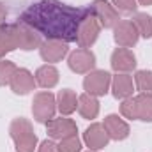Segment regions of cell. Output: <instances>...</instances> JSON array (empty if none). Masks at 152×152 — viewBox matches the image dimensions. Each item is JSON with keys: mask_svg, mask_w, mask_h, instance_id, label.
Instances as JSON below:
<instances>
[{"mask_svg": "<svg viewBox=\"0 0 152 152\" xmlns=\"http://www.w3.org/2000/svg\"><path fill=\"white\" fill-rule=\"evenodd\" d=\"M99 99L90 94H81L78 97V113L81 115L85 120H94L99 115Z\"/></svg>", "mask_w": 152, "mask_h": 152, "instance_id": "cell-20", "label": "cell"}, {"mask_svg": "<svg viewBox=\"0 0 152 152\" xmlns=\"http://www.w3.org/2000/svg\"><path fill=\"white\" fill-rule=\"evenodd\" d=\"M112 96L115 99H127L133 96V90H134V80L129 73H115L112 76Z\"/></svg>", "mask_w": 152, "mask_h": 152, "instance_id": "cell-16", "label": "cell"}, {"mask_svg": "<svg viewBox=\"0 0 152 152\" xmlns=\"http://www.w3.org/2000/svg\"><path fill=\"white\" fill-rule=\"evenodd\" d=\"M131 21L134 23L140 37L143 39H151L152 37V16L147 12H134Z\"/></svg>", "mask_w": 152, "mask_h": 152, "instance_id": "cell-22", "label": "cell"}, {"mask_svg": "<svg viewBox=\"0 0 152 152\" xmlns=\"http://www.w3.org/2000/svg\"><path fill=\"white\" fill-rule=\"evenodd\" d=\"M110 140H115V142H122L126 140L129 134H131V127L129 124L124 120L122 115H117V113H110L104 117V122H103Z\"/></svg>", "mask_w": 152, "mask_h": 152, "instance_id": "cell-15", "label": "cell"}, {"mask_svg": "<svg viewBox=\"0 0 152 152\" xmlns=\"http://www.w3.org/2000/svg\"><path fill=\"white\" fill-rule=\"evenodd\" d=\"M78 94L73 88H62L57 94V110L60 112V115L69 117L71 113H75L78 110Z\"/></svg>", "mask_w": 152, "mask_h": 152, "instance_id": "cell-18", "label": "cell"}, {"mask_svg": "<svg viewBox=\"0 0 152 152\" xmlns=\"http://www.w3.org/2000/svg\"><path fill=\"white\" fill-rule=\"evenodd\" d=\"M136 55L129 48H115L110 57V66L115 73H131L136 69Z\"/></svg>", "mask_w": 152, "mask_h": 152, "instance_id": "cell-13", "label": "cell"}, {"mask_svg": "<svg viewBox=\"0 0 152 152\" xmlns=\"http://www.w3.org/2000/svg\"><path fill=\"white\" fill-rule=\"evenodd\" d=\"M99 32H101V25L90 7V11L87 12V16L81 20L80 27H78V34H76V44L80 48H90L94 46V42L99 37Z\"/></svg>", "mask_w": 152, "mask_h": 152, "instance_id": "cell-5", "label": "cell"}, {"mask_svg": "<svg viewBox=\"0 0 152 152\" xmlns=\"http://www.w3.org/2000/svg\"><path fill=\"white\" fill-rule=\"evenodd\" d=\"M34 76H36L37 87L44 88V90L53 88L58 83V80H60V73H58V69L53 64H44V66L37 67V71H36Z\"/></svg>", "mask_w": 152, "mask_h": 152, "instance_id": "cell-17", "label": "cell"}, {"mask_svg": "<svg viewBox=\"0 0 152 152\" xmlns=\"http://www.w3.org/2000/svg\"><path fill=\"white\" fill-rule=\"evenodd\" d=\"M90 11L88 7H73L60 0H39L28 5L20 21L30 25L46 39H62L66 42H76V34L81 20Z\"/></svg>", "mask_w": 152, "mask_h": 152, "instance_id": "cell-1", "label": "cell"}, {"mask_svg": "<svg viewBox=\"0 0 152 152\" xmlns=\"http://www.w3.org/2000/svg\"><path fill=\"white\" fill-rule=\"evenodd\" d=\"M138 39H140V34H138V30L131 20H120L113 27V41L120 48L131 50L133 46H136Z\"/></svg>", "mask_w": 152, "mask_h": 152, "instance_id": "cell-9", "label": "cell"}, {"mask_svg": "<svg viewBox=\"0 0 152 152\" xmlns=\"http://www.w3.org/2000/svg\"><path fill=\"white\" fill-rule=\"evenodd\" d=\"M11 140L14 142L16 152H34L37 149V134L34 131V126L25 117L12 118L9 126Z\"/></svg>", "mask_w": 152, "mask_h": 152, "instance_id": "cell-2", "label": "cell"}, {"mask_svg": "<svg viewBox=\"0 0 152 152\" xmlns=\"http://www.w3.org/2000/svg\"><path fill=\"white\" fill-rule=\"evenodd\" d=\"M39 55L46 64H57L69 55V46L62 39H44L39 46Z\"/></svg>", "mask_w": 152, "mask_h": 152, "instance_id": "cell-7", "label": "cell"}, {"mask_svg": "<svg viewBox=\"0 0 152 152\" xmlns=\"http://www.w3.org/2000/svg\"><path fill=\"white\" fill-rule=\"evenodd\" d=\"M18 66L7 58H2L0 60V87H7L12 80V76L16 73Z\"/></svg>", "mask_w": 152, "mask_h": 152, "instance_id": "cell-24", "label": "cell"}, {"mask_svg": "<svg viewBox=\"0 0 152 152\" xmlns=\"http://www.w3.org/2000/svg\"><path fill=\"white\" fill-rule=\"evenodd\" d=\"M5 18H7V9H5L4 2L0 0V25H2V23H5Z\"/></svg>", "mask_w": 152, "mask_h": 152, "instance_id": "cell-29", "label": "cell"}, {"mask_svg": "<svg viewBox=\"0 0 152 152\" xmlns=\"http://www.w3.org/2000/svg\"><path fill=\"white\" fill-rule=\"evenodd\" d=\"M97 58L90 48H76L67 55V66L76 75H87L96 69Z\"/></svg>", "mask_w": 152, "mask_h": 152, "instance_id": "cell-6", "label": "cell"}, {"mask_svg": "<svg viewBox=\"0 0 152 152\" xmlns=\"http://www.w3.org/2000/svg\"><path fill=\"white\" fill-rule=\"evenodd\" d=\"M37 152H58V145L50 138V140L41 142V145L37 147Z\"/></svg>", "mask_w": 152, "mask_h": 152, "instance_id": "cell-28", "label": "cell"}, {"mask_svg": "<svg viewBox=\"0 0 152 152\" xmlns=\"http://www.w3.org/2000/svg\"><path fill=\"white\" fill-rule=\"evenodd\" d=\"M92 11L101 25V28H113L120 21V12L113 7L112 2L108 0H94L92 2Z\"/></svg>", "mask_w": 152, "mask_h": 152, "instance_id": "cell-10", "label": "cell"}, {"mask_svg": "<svg viewBox=\"0 0 152 152\" xmlns=\"http://www.w3.org/2000/svg\"><path fill=\"white\" fill-rule=\"evenodd\" d=\"M112 76L108 71L104 69H94L90 73H87V76L83 78V90L90 96L96 97H103L110 92L112 87Z\"/></svg>", "mask_w": 152, "mask_h": 152, "instance_id": "cell-4", "label": "cell"}, {"mask_svg": "<svg viewBox=\"0 0 152 152\" xmlns=\"http://www.w3.org/2000/svg\"><path fill=\"white\" fill-rule=\"evenodd\" d=\"M57 113V96H53L50 90L37 92L32 99V115L34 120L39 124H46Z\"/></svg>", "mask_w": 152, "mask_h": 152, "instance_id": "cell-3", "label": "cell"}, {"mask_svg": "<svg viewBox=\"0 0 152 152\" xmlns=\"http://www.w3.org/2000/svg\"><path fill=\"white\" fill-rule=\"evenodd\" d=\"M134 87L140 94H152V71L140 69L134 73Z\"/></svg>", "mask_w": 152, "mask_h": 152, "instance_id": "cell-23", "label": "cell"}, {"mask_svg": "<svg viewBox=\"0 0 152 152\" xmlns=\"http://www.w3.org/2000/svg\"><path fill=\"white\" fill-rule=\"evenodd\" d=\"M120 115L129 120H136V106H134V97H127L120 103Z\"/></svg>", "mask_w": 152, "mask_h": 152, "instance_id": "cell-27", "label": "cell"}, {"mask_svg": "<svg viewBox=\"0 0 152 152\" xmlns=\"http://www.w3.org/2000/svg\"><path fill=\"white\" fill-rule=\"evenodd\" d=\"M112 4L118 12L124 14H134L138 9V0H112Z\"/></svg>", "mask_w": 152, "mask_h": 152, "instance_id": "cell-26", "label": "cell"}, {"mask_svg": "<svg viewBox=\"0 0 152 152\" xmlns=\"http://www.w3.org/2000/svg\"><path fill=\"white\" fill-rule=\"evenodd\" d=\"M14 32H16V42H18V50L23 51H32L39 50L42 39L37 30H34L30 25L23 23V21H16L14 23Z\"/></svg>", "mask_w": 152, "mask_h": 152, "instance_id": "cell-8", "label": "cell"}, {"mask_svg": "<svg viewBox=\"0 0 152 152\" xmlns=\"http://www.w3.org/2000/svg\"><path fill=\"white\" fill-rule=\"evenodd\" d=\"M46 133L51 140H62L78 134V126L73 118L62 115L58 118H51L50 122H46Z\"/></svg>", "mask_w": 152, "mask_h": 152, "instance_id": "cell-11", "label": "cell"}, {"mask_svg": "<svg viewBox=\"0 0 152 152\" xmlns=\"http://www.w3.org/2000/svg\"><path fill=\"white\" fill-rule=\"evenodd\" d=\"M138 4H140V5H145V7H149V5H152V0H138Z\"/></svg>", "mask_w": 152, "mask_h": 152, "instance_id": "cell-30", "label": "cell"}, {"mask_svg": "<svg viewBox=\"0 0 152 152\" xmlns=\"http://www.w3.org/2000/svg\"><path fill=\"white\" fill-rule=\"evenodd\" d=\"M83 143L90 151H103L110 143V136L101 122H92L83 133Z\"/></svg>", "mask_w": 152, "mask_h": 152, "instance_id": "cell-12", "label": "cell"}, {"mask_svg": "<svg viewBox=\"0 0 152 152\" xmlns=\"http://www.w3.org/2000/svg\"><path fill=\"white\" fill-rule=\"evenodd\" d=\"M87 152H99V151H90V149H88V151H87Z\"/></svg>", "mask_w": 152, "mask_h": 152, "instance_id": "cell-31", "label": "cell"}, {"mask_svg": "<svg viewBox=\"0 0 152 152\" xmlns=\"http://www.w3.org/2000/svg\"><path fill=\"white\" fill-rule=\"evenodd\" d=\"M134 106H136V120L152 122V94L134 96Z\"/></svg>", "mask_w": 152, "mask_h": 152, "instance_id": "cell-21", "label": "cell"}, {"mask_svg": "<svg viewBox=\"0 0 152 152\" xmlns=\"http://www.w3.org/2000/svg\"><path fill=\"white\" fill-rule=\"evenodd\" d=\"M57 145H58V152H81V147H83L81 140L78 138V134L58 140Z\"/></svg>", "mask_w": 152, "mask_h": 152, "instance_id": "cell-25", "label": "cell"}, {"mask_svg": "<svg viewBox=\"0 0 152 152\" xmlns=\"http://www.w3.org/2000/svg\"><path fill=\"white\" fill-rule=\"evenodd\" d=\"M14 50H18L14 23H2L0 25V60L5 58V55Z\"/></svg>", "mask_w": 152, "mask_h": 152, "instance_id": "cell-19", "label": "cell"}, {"mask_svg": "<svg viewBox=\"0 0 152 152\" xmlns=\"http://www.w3.org/2000/svg\"><path fill=\"white\" fill-rule=\"evenodd\" d=\"M36 87H37L36 76L32 75L27 67H18L16 73H14V76H12V80H11V83H9V88H11L12 94H16V96H27V94H30Z\"/></svg>", "mask_w": 152, "mask_h": 152, "instance_id": "cell-14", "label": "cell"}]
</instances>
